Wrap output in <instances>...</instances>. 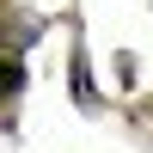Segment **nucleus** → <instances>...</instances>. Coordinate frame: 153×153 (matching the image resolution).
I'll return each mask as SVG.
<instances>
[{
	"instance_id": "obj_1",
	"label": "nucleus",
	"mask_w": 153,
	"mask_h": 153,
	"mask_svg": "<svg viewBox=\"0 0 153 153\" xmlns=\"http://www.w3.org/2000/svg\"><path fill=\"white\" fill-rule=\"evenodd\" d=\"M19 86H25V61L0 55V98H19Z\"/></svg>"
},
{
	"instance_id": "obj_2",
	"label": "nucleus",
	"mask_w": 153,
	"mask_h": 153,
	"mask_svg": "<svg viewBox=\"0 0 153 153\" xmlns=\"http://www.w3.org/2000/svg\"><path fill=\"white\" fill-rule=\"evenodd\" d=\"M0 43H12V37H6V25H0Z\"/></svg>"
}]
</instances>
